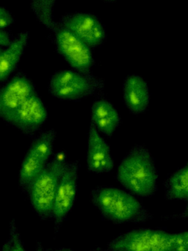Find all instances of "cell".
Instances as JSON below:
<instances>
[{
	"mask_svg": "<svg viewBox=\"0 0 188 251\" xmlns=\"http://www.w3.org/2000/svg\"><path fill=\"white\" fill-rule=\"evenodd\" d=\"M13 41V38L5 29H0V47H7Z\"/></svg>",
	"mask_w": 188,
	"mask_h": 251,
	"instance_id": "44dd1931",
	"label": "cell"
},
{
	"mask_svg": "<svg viewBox=\"0 0 188 251\" xmlns=\"http://www.w3.org/2000/svg\"><path fill=\"white\" fill-rule=\"evenodd\" d=\"M67 164L66 151L57 152L28 188L31 206L42 220L50 219L53 216L56 191Z\"/></svg>",
	"mask_w": 188,
	"mask_h": 251,
	"instance_id": "3957f363",
	"label": "cell"
},
{
	"mask_svg": "<svg viewBox=\"0 0 188 251\" xmlns=\"http://www.w3.org/2000/svg\"><path fill=\"white\" fill-rule=\"evenodd\" d=\"M91 123L99 132L110 137L121 125V118L112 103L99 100L91 106Z\"/></svg>",
	"mask_w": 188,
	"mask_h": 251,
	"instance_id": "5bb4252c",
	"label": "cell"
},
{
	"mask_svg": "<svg viewBox=\"0 0 188 251\" xmlns=\"http://www.w3.org/2000/svg\"><path fill=\"white\" fill-rule=\"evenodd\" d=\"M170 251H188V231L171 234Z\"/></svg>",
	"mask_w": 188,
	"mask_h": 251,
	"instance_id": "d6986e66",
	"label": "cell"
},
{
	"mask_svg": "<svg viewBox=\"0 0 188 251\" xmlns=\"http://www.w3.org/2000/svg\"><path fill=\"white\" fill-rule=\"evenodd\" d=\"M1 50H1V47H0V52H1Z\"/></svg>",
	"mask_w": 188,
	"mask_h": 251,
	"instance_id": "484cf974",
	"label": "cell"
},
{
	"mask_svg": "<svg viewBox=\"0 0 188 251\" xmlns=\"http://www.w3.org/2000/svg\"><path fill=\"white\" fill-rule=\"evenodd\" d=\"M116 178L133 196H153L158 191L159 176L155 159L149 149L141 145L133 147L121 160Z\"/></svg>",
	"mask_w": 188,
	"mask_h": 251,
	"instance_id": "6da1fadb",
	"label": "cell"
},
{
	"mask_svg": "<svg viewBox=\"0 0 188 251\" xmlns=\"http://www.w3.org/2000/svg\"><path fill=\"white\" fill-rule=\"evenodd\" d=\"M48 89L53 97L59 100L79 101L103 94L105 81L91 74L84 75L75 70L60 71L52 76Z\"/></svg>",
	"mask_w": 188,
	"mask_h": 251,
	"instance_id": "277c9868",
	"label": "cell"
},
{
	"mask_svg": "<svg viewBox=\"0 0 188 251\" xmlns=\"http://www.w3.org/2000/svg\"><path fill=\"white\" fill-rule=\"evenodd\" d=\"M14 22V19L11 13L4 7L0 6V29H5L11 26Z\"/></svg>",
	"mask_w": 188,
	"mask_h": 251,
	"instance_id": "ffe728a7",
	"label": "cell"
},
{
	"mask_svg": "<svg viewBox=\"0 0 188 251\" xmlns=\"http://www.w3.org/2000/svg\"><path fill=\"white\" fill-rule=\"evenodd\" d=\"M102 1L107 3H114L115 2V1H118V0H102Z\"/></svg>",
	"mask_w": 188,
	"mask_h": 251,
	"instance_id": "d4e9b609",
	"label": "cell"
},
{
	"mask_svg": "<svg viewBox=\"0 0 188 251\" xmlns=\"http://www.w3.org/2000/svg\"><path fill=\"white\" fill-rule=\"evenodd\" d=\"M171 234L165 230L138 228L127 231L108 243L111 251H170Z\"/></svg>",
	"mask_w": 188,
	"mask_h": 251,
	"instance_id": "52a82bcc",
	"label": "cell"
},
{
	"mask_svg": "<svg viewBox=\"0 0 188 251\" xmlns=\"http://www.w3.org/2000/svg\"><path fill=\"white\" fill-rule=\"evenodd\" d=\"M56 137L55 130L51 128L41 133L31 143L19 171V184L25 191L27 192L32 181L51 159Z\"/></svg>",
	"mask_w": 188,
	"mask_h": 251,
	"instance_id": "5b68a950",
	"label": "cell"
},
{
	"mask_svg": "<svg viewBox=\"0 0 188 251\" xmlns=\"http://www.w3.org/2000/svg\"><path fill=\"white\" fill-rule=\"evenodd\" d=\"M1 251H27L14 219L9 223L8 237Z\"/></svg>",
	"mask_w": 188,
	"mask_h": 251,
	"instance_id": "ac0fdd59",
	"label": "cell"
},
{
	"mask_svg": "<svg viewBox=\"0 0 188 251\" xmlns=\"http://www.w3.org/2000/svg\"><path fill=\"white\" fill-rule=\"evenodd\" d=\"M35 251H47V249H44V246H42L41 243L37 242Z\"/></svg>",
	"mask_w": 188,
	"mask_h": 251,
	"instance_id": "7402d4cb",
	"label": "cell"
},
{
	"mask_svg": "<svg viewBox=\"0 0 188 251\" xmlns=\"http://www.w3.org/2000/svg\"><path fill=\"white\" fill-rule=\"evenodd\" d=\"M35 93V85L25 75L12 78L0 88V119L6 122Z\"/></svg>",
	"mask_w": 188,
	"mask_h": 251,
	"instance_id": "8fae6325",
	"label": "cell"
},
{
	"mask_svg": "<svg viewBox=\"0 0 188 251\" xmlns=\"http://www.w3.org/2000/svg\"><path fill=\"white\" fill-rule=\"evenodd\" d=\"M124 101L127 110L133 115L147 110L150 104V91L144 79L139 75H129L123 84Z\"/></svg>",
	"mask_w": 188,
	"mask_h": 251,
	"instance_id": "4fadbf2b",
	"label": "cell"
},
{
	"mask_svg": "<svg viewBox=\"0 0 188 251\" xmlns=\"http://www.w3.org/2000/svg\"><path fill=\"white\" fill-rule=\"evenodd\" d=\"M51 31L58 54L74 70L84 75H91L95 64L91 49L57 22Z\"/></svg>",
	"mask_w": 188,
	"mask_h": 251,
	"instance_id": "8992f818",
	"label": "cell"
},
{
	"mask_svg": "<svg viewBox=\"0 0 188 251\" xmlns=\"http://www.w3.org/2000/svg\"><path fill=\"white\" fill-rule=\"evenodd\" d=\"M47 251H74L70 249H65V248H62V249H56V250H52V249H47Z\"/></svg>",
	"mask_w": 188,
	"mask_h": 251,
	"instance_id": "603a6c76",
	"label": "cell"
},
{
	"mask_svg": "<svg viewBox=\"0 0 188 251\" xmlns=\"http://www.w3.org/2000/svg\"><path fill=\"white\" fill-rule=\"evenodd\" d=\"M48 119L45 104L36 93L28 98L6 121L27 135L36 132Z\"/></svg>",
	"mask_w": 188,
	"mask_h": 251,
	"instance_id": "30bf717a",
	"label": "cell"
},
{
	"mask_svg": "<svg viewBox=\"0 0 188 251\" xmlns=\"http://www.w3.org/2000/svg\"><path fill=\"white\" fill-rule=\"evenodd\" d=\"M165 197L169 201L188 199V165L169 176L165 182Z\"/></svg>",
	"mask_w": 188,
	"mask_h": 251,
	"instance_id": "2e32d148",
	"label": "cell"
},
{
	"mask_svg": "<svg viewBox=\"0 0 188 251\" xmlns=\"http://www.w3.org/2000/svg\"><path fill=\"white\" fill-rule=\"evenodd\" d=\"M91 199L102 219L112 224H140L153 219L133 195L116 187H96L91 191Z\"/></svg>",
	"mask_w": 188,
	"mask_h": 251,
	"instance_id": "7a4b0ae2",
	"label": "cell"
},
{
	"mask_svg": "<svg viewBox=\"0 0 188 251\" xmlns=\"http://www.w3.org/2000/svg\"><path fill=\"white\" fill-rule=\"evenodd\" d=\"M56 1L57 0H31V7L35 17L50 30L56 24L53 15Z\"/></svg>",
	"mask_w": 188,
	"mask_h": 251,
	"instance_id": "e0dca14e",
	"label": "cell"
},
{
	"mask_svg": "<svg viewBox=\"0 0 188 251\" xmlns=\"http://www.w3.org/2000/svg\"><path fill=\"white\" fill-rule=\"evenodd\" d=\"M80 164L78 161L68 162L59 181L53 209L54 234H57L72 211L78 195Z\"/></svg>",
	"mask_w": 188,
	"mask_h": 251,
	"instance_id": "ba28073f",
	"label": "cell"
},
{
	"mask_svg": "<svg viewBox=\"0 0 188 251\" xmlns=\"http://www.w3.org/2000/svg\"><path fill=\"white\" fill-rule=\"evenodd\" d=\"M90 48L100 47L107 39V32L101 21L94 14L75 13L63 16L59 22Z\"/></svg>",
	"mask_w": 188,
	"mask_h": 251,
	"instance_id": "9c48e42d",
	"label": "cell"
},
{
	"mask_svg": "<svg viewBox=\"0 0 188 251\" xmlns=\"http://www.w3.org/2000/svg\"><path fill=\"white\" fill-rule=\"evenodd\" d=\"M86 162L88 171L96 174L110 172L115 166L107 142L91 123L88 131Z\"/></svg>",
	"mask_w": 188,
	"mask_h": 251,
	"instance_id": "7c38bea8",
	"label": "cell"
},
{
	"mask_svg": "<svg viewBox=\"0 0 188 251\" xmlns=\"http://www.w3.org/2000/svg\"><path fill=\"white\" fill-rule=\"evenodd\" d=\"M29 32H22L0 52V83L4 82L19 64L29 41Z\"/></svg>",
	"mask_w": 188,
	"mask_h": 251,
	"instance_id": "9a60e30c",
	"label": "cell"
},
{
	"mask_svg": "<svg viewBox=\"0 0 188 251\" xmlns=\"http://www.w3.org/2000/svg\"><path fill=\"white\" fill-rule=\"evenodd\" d=\"M90 251H109V249H100V248H97V249H95L94 250H91Z\"/></svg>",
	"mask_w": 188,
	"mask_h": 251,
	"instance_id": "cb8c5ba5",
	"label": "cell"
}]
</instances>
